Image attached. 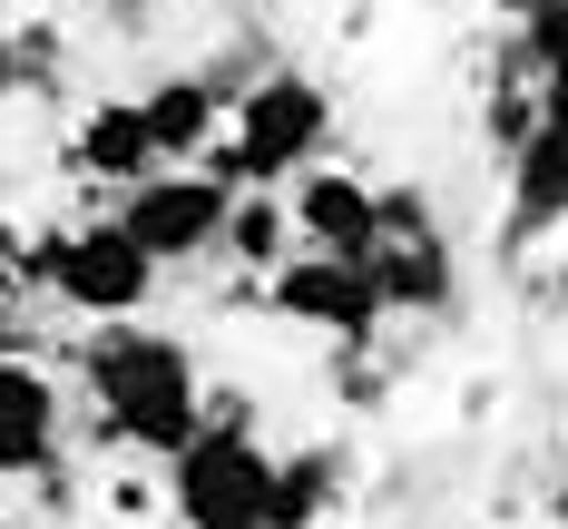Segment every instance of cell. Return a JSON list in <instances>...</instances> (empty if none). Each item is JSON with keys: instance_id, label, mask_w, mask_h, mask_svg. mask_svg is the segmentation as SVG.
<instances>
[{"instance_id": "cell-8", "label": "cell", "mask_w": 568, "mask_h": 529, "mask_svg": "<svg viewBox=\"0 0 568 529\" xmlns=\"http://www.w3.org/2000/svg\"><path fill=\"white\" fill-rule=\"evenodd\" d=\"M59 167L79 176V186L128 196V186H148V176L168 167V157H158V128H148L138 99H99V109H79V128L59 138Z\"/></svg>"}, {"instance_id": "cell-9", "label": "cell", "mask_w": 568, "mask_h": 529, "mask_svg": "<svg viewBox=\"0 0 568 529\" xmlns=\"http://www.w3.org/2000/svg\"><path fill=\"white\" fill-rule=\"evenodd\" d=\"M59 441H69V393L30 353L0 363V480H59Z\"/></svg>"}, {"instance_id": "cell-4", "label": "cell", "mask_w": 568, "mask_h": 529, "mask_svg": "<svg viewBox=\"0 0 568 529\" xmlns=\"http://www.w3.org/2000/svg\"><path fill=\"white\" fill-rule=\"evenodd\" d=\"M275 461L284 451H265L235 411H216L168 461V510L186 529H265L275 520Z\"/></svg>"}, {"instance_id": "cell-3", "label": "cell", "mask_w": 568, "mask_h": 529, "mask_svg": "<svg viewBox=\"0 0 568 529\" xmlns=\"http://www.w3.org/2000/svg\"><path fill=\"white\" fill-rule=\"evenodd\" d=\"M158 275H168V265L118 226V206L30 235V294H50L59 314H79V324H138L148 294H158Z\"/></svg>"}, {"instance_id": "cell-17", "label": "cell", "mask_w": 568, "mask_h": 529, "mask_svg": "<svg viewBox=\"0 0 568 529\" xmlns=\"http://www.w3.org/2000/svg\"><path fill=\"white\" fill-rule=\"evenodd\" d=\"M20 344H30V324L10 314V285H0V363H20Z\"/></svg>"}, {"instance_id": "cell-12", "label": "cell", "mask_w": 568, "mask_h": 529, "mask_svg": "<svg viewBox=\"0 0 568 529\" xmlns=\"http://www.w3.org/2000/svg\"><path fill=\"white\" fill-rule=\"evenodd\" d=\"M373 285H383V304H393V314H442V304L460 294L452 245H442V235H393V245L373 255Z\"/></svg>"}, {"instance_id": "cell-7", "label": "cell", "mask_w": 568, "mask_h": 529, "mask_svg": "<svg viewBox=\"0 0 568 529\" xmlns=\"http://www.w3.org/2000/svg\"><path fill=\"white\" fill-rule=\"evenodd\" d=\"M284 206H294V245L304 255H353V265H373L393 235H383V186L353 167H314L284 186Z\"/></svg>"}, {"instance_id": "cell-5", "label": "cell", "mask_w": 568, "mask_h": 529, "mask_svg": "<svg viewBox=\"0 0 568 529\" xmlns=\"http://www.w3.org/2000/svg\"><path fill=\"white\" fill-rule=\"evenodd\" d=\"M235 196L216 167H158L148 186L118 196V226L138 235L158 265H196V255H226V226H235Z\"/></svg>"}, {"instance_id": "cell-16", "label": "cell", "mask_w": 568, "mask_h": 529, "mask_svg": "<svg viewBox=\"0 0 568 529\" xmlns=\"http://www.w3.org/2000/svg\"><path fill=\"white\" fill-rule=\"evenodd\" d=\"M383 235H442L432 196H422V186H383Z\"/></svg>"}, {"instance_id": "cell-10", "label": "cell", "mask_w": 568, "mask_h": 529, "mask_svg": "<svg viewBox=\"0 0 568 529\" xmlns=\"http://www.w3.org/2000/svg\"><path fill=\"white\" fill-rule=\"evenodd\" d=\"M138 109H148V128H158V157H168V167H196V157L226 138L235 89L216 79V69H168V79L138 89Z\"/></svg>"}, {"instance_id": "cell-13", "label": "cell", "mask_w": 568, "mask_h": 529, "mask_svg": "<svg viewBox=\"0 0 568 529\" xmlns=\"http://www.w3.org/2000/svg\"><path fill=\"white\" fill-rule=\"evenodd\" d=\"M343 510V451H284L275 461V520L265 529H324Z\"/></svg>"}, {"instance_id": "cell-15", "label": "cell", "mask_w": 568, "mask_h": 529, "mask_svg": "<svg viewBox=\"0 0 568 529\" xmlns=\"http://www.w3.org/2000/svg\"><path fill=\"white\" fill-rule=\"evenodd\" d=\"M519 10V69L568 79V0H510Z\"/></svg>"}, {"instance_id": "cell-18", "label": "cell", "mask_w": 568, "mask_h": 529, "mask_svg": "<svg viewBox=\"0 0 568 529\" xmlns=\"http://www.w3.org/2000/svg\"><path fill=\"white\" fill-rule=\"evenodd\" d=\"M539 109H549V118H568V79H539Z\"/></svg>"}, {"instance_id": "cell-11", "label": "cell", "mask_w": 568, "mask_h": 529, "mask_svg": "<svg viewBox=\"0 0 568 529\" xmlns=\"http://www.w3.org/2000/svg\"><path fill=\"white\" fill-rule=\"evenodd\" d=\"M568 226V118H529V138H510V235L529 245V235Z\"/></svg>"}, {"instance_id": "cell-20", "label": "cell", "mask_w": 568, "mask_h": 529, "mask_svg": "<svg viewBox=\"0 0 568 529\" xmlns=\"http://www.w3.org/2000/svg\"><path fill=\"white\" fill-rule=\"evenodd\" d=\"M0 529H10V520H0Z\"/></svg>"}, {"instance_id": "cell-14", "label": "cell", "mask_w": 568, "mask_h": 529, "mask_svg": "<svg viewBox=\"0 0 568 529\" xmlns=\"http://www.w3.org/2000/svg\"><path fill=\"white\" fill-rule=\"evenodd\" d=\"M284 245H294V206H284L275 186H245V196H235V226H226V255L245 275H275Z\"/></svg>"}, {"instance_id": "cell-2", "label": "cell", "mask_w": 568, "mask_h": 529, "mask_svg": "<svg viewBox=\"0 0 568 529\" xmlns=\"http://www.w3.org/2000/svg\"><path fill=\"white\" fill-rule=\"evenodd\" d=\"M324 147H334V89L304 79V69H265V79L235 89L226 138L196 167H216L226 186H294V176L324 167Z\"/></svg>"}, {"instance_id": "cell-6", "label": "cell", "mask_w": 568, "mask_h": 529, "mask_svg": "<svg viewBox=\"0 0 568 529\" xmlns=\"http://www.w3.org/2000/svg\"><path fill=\"white\" fill-rule=\"evenodd\" d=\"M265 304H275L284 324H304V334H334V344H373L383 334V285H373V265H353V255H284L275 275H265Z\"/></svg>"}, {"instance_id": "cell-19", "label": "cell", "mask_w": 568, "mask_h": 529, "mask_svg": "<svg viewBox=\"0 0 568 529\" xmlns=\"http://www.w3.org/2000/svg\"><path fill=\"white\" fill-rule=\"evenodd\" d=\"M549 510H559V529H568V461H559V490H549Z\"/></svg>"}, {"instance_id": "cell-1", "label": "cell", "mask_w": 568, "mask_h": 529, "mask_svg": "<svg viewBox=\"0 0 568 529\" xmlns=\"http://www.w3.org/2000/svg\"><path fill=\"white\" fill-rule=\"evenodd\" d=\"M79 393L99 411V441L138 451V461H176L216 411H206V373L186 334L158 324H89L79 334Z\"/></svg>"}]
</instances>
